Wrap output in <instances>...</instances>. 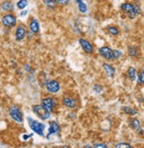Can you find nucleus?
I'll return each instance as SVG.
<instances>
[{
  "label": "nucleus",
  "instance_id": "nucleus-1",
  "mask_svg": "<svg viewBox=\"0 0 144 148\" xmlns=\"http://www.w3.org/2000/svg\"><path fill=\"white\" fill-rule=\"evenodd\" d=\"M120 8L130 19H134L136 17V15L139 14L140 12H141V9H140L139 5H132V4H130V3L122 4Z\"/></svg>",
  "mask_w": 144,
  "mask_h": 148
},
{
  "label": "nucleus",
  "instance_id": "nucleus-2",
  "mask_svg": "<svg viewBox=\"0 0 144 148\" xmlns=\"http://www.w3.org/2000/svg\"><path fill=\"white\" fill-rule=\"evenodd\" d=\"M27 120H28V123H29L30 129L34 132H36L37 134H38V135H40V136H44V130L45 129V125L44 123H41L36 120H33L30 117H28Z\"/></svg>",
  "mask_w": 144,
  "mask_h": 148
},
{
  "label": "nucleus",
  "instance_id": "nucleus-3",
  "mask_svg": "<svg viewBox=\"0 0 144 148\" xmlns=\"http://www.w3.org/2000/svg\"><path fill=\"white\" fill-rule=\"evenodd\" d=\"M33 112L42 120H47L50 117V112L45 109L42 105H35L32 107Z\"/></svg>",
  "mask_w": 144,
  "mask_h": 148
},
{
  "label": "nucleus",
  "instance_id": "nucleus-4",
  "mask_svg": "<svg viewBox=\"0 0 144 148\" xmlns=\"http://www.w3.org/2000/svg\"><path fill=\"white\" fill-rule=\"evenodd\" d=\"M9 114L12 119L15 121V122H17V123H21L22 122V120H23L22 114H21L20 108L17 106H12L10 107Z\"/></svg>",
  "mask_w": 144,
  "mask_h": 148
},
{
  "label": "nucleus",
  "instance_id": "nucleus-5",
  "mask_svg": "<svg viewBox=\"0 0 144 148\" xmlns=\"http://www.w3.org/2000/svg\"><path fill=\"white\" fill-rule=\"evenodd\" d=\"M99 52L103 58H105L107 60H114L115 59L113 50H111L110 48H109L107 46H103V47L100 48Z\"/></svg>",
  "mask_w": 144,
  "mask_h": 148
},
{
  "label": "nucleus",
  "instance_id": "nucleus-6",
  "mask_svg": "<svg viewBox=\"0 0 144 148\" xmlns=\"http://www.w3.org/2000/svg\"><path fill=\"white\" fill-rule=\"evenodd\" d=\"M2 23L6 27H14L16 25V18L12 14H6L2 18Z\"/></svg>",
  "mask_w": 144,
  "mask_h": 148
},
{
  "label": "nucleus",
  "instance_id": "nucleus-7",
  "mask_svg": "<svg viewBox=\"0 0 144 148\" xmlns=\"http://www.w3.org/2000/svg\"><path fill=\"white\" fill-rule=\"evenodd\" d=\"M46 90L51 93H56L60 90V84L57 81L51 80L46 83Z\"/></svg>",
  "mask_w": 144,
  "mask_h": 148
},
{
  "label": "nucleus",
  "instance_id": "nucleus-8",
  "mask_svg": "<svg viewBox=\"0 0 144 148\" xmlns=\"http://www.w3.org/2000/svg\"><path fill=\"white\" fill-rule=\"evenodd\" d=\"M49 130H48V138L52 135V134H56L59 133L61 131V127L59 126V124L55 122H50L49 123Z\"/></svg>",
  "mask_w": 144,
  "mask_h": 148
},
{
  "label": "nucleus",
  "instance_id": "nucleus-9",
  "mask_svg": "<svg viewBox=\"0 0 144 148\" xmlns=\"http://www.w3.org/2000/svg\"><path fill=\"white\" fill-rule=\"evenodd\" d=\"M42 106L45 107V109H47L49 112L53 110V107L54 106V101L52 98H46L42 100Z\"/></svg>",
  "mask_w": 144,
  "mask_h": 148
},
{
  "label": "nucleus",
  "instance_id": "nucleus-10",
  "mask_svg": "<svg viewBox=\"0 0 144 148\" xmlns=\"http://www.w3.org/2000/svg\"><path fill=\"white\" fill-rule=\"evenodd\" d=\"M79 43H80L83 50L86 53H92V52H93V46H92V45L88 41H86V40H85L83 38H80L79 39Z\"/></svg>",
  "mask_w": 144,
  "mask_h": 148
},
{
  "label": "nucleus",
  "instance_id": "nucleus-11",
  "mask_svg": "<svg viewBox=\"0 0 144 148\" xmlns=\"http://www.w3.org/2000/svg\"><path fill=\"white\" fill-rule=\"evenodd\" d=\"M26 36V29H24V27L22 26H20L17 28L16 29V32H15V36H16V39L18 41H21V40L24 39Z\"/></svg>",
  "mask_w": 144,
  "mask_h": 148
},
{
  "label": "nucleus",
  "instance_id": "nucleus-12",
  "mask_svg": "<svg viewBox=\"0 0 144 148\" xmlns=\"http://www.w3.org/2000/svg\"><path fill=\"white\" fill-rule=\"evenodd\" d=\"M103 68H104V71H105L106 75L109 76V77H113L114 76V74H115V69L114 68L110 65V64H107V63H104L103 64Z\"/></svg>",
  "mask_w": 144,
  "mask_h": 148
},
{
  "label": "nucleus",
  "instance_id": "nucleus-13",
  "mask_svg": "<svg viewBox=\"0 0 144 148\" xmlns=\"http://www.w3.org/2000/svg\"><path fill=\"white\" fill-rule=\"evenodd\" d=\"M14 9V5L10 1H5L0 5V10L3 12H11Z\"/></svg>",
  "mask_w": 144,
  "mask_h": 148
},
{
  "label": "nucleus",
  "instance_id": "nucleus-14",
  "mask_svg": "<svg viewBox=\"0 0 144 148\" xmlns=\"http://www.w3.org/2000/svg\"><path fill=\"white\" fill-rule=\"evenodd\" d=\"M62 102L65 106L68 107H70V108H74V107L76 106V100L74 99H70V98H64Z\"/></svg>",
  "mask_w": 144,
  "mask_h": 148
},
{
  "label": "nucleus",
  "instance_id": "nucleus-15",
  "mask_svg": "<svg viewBox=\"0 0 144 148\" xmlns=\"http://www.w3.org/2000/svg\"><path fill=\"white\" fill-rule=\"evenodd\" d=\"M30 29L32 33H38L39 32V23L37 20H32L30 23Z\"/></svg>",
  "mask_w": 144,
  "mask_h": 148
},
{
  "label": "nucleus",
  "instance_id": "nucleus-16",
  "mask_svg": "<svg viewBox=\"0 0 144 148\" xmlns=\"http://www.w3.org/2000/svg\"><path fill=\"white\" fill-rule=\"evenodd\" d=\"M130 127L132 128L134 130L139 131L141 130V123L139 122V120L137 119H133L132 121L130 122Z\"/></svg>",
  "mask_w": 144,
  "mask_h": 148
},
{
  "label": "nucleus",
  "instance_id": "nucleus-17",
  "mask_svg": "<svg viewBox=\"0 0 144 148\" xmlns=\"http://www.w3.org/2000/svg\"><path fill=\"white\" fill-rule=\"evenodd\" d=\"M127 74H128V76L130 77V79L132 81H134L135 77H136V71H135V69L133 68V66H130L128 71H127Z\"/></svg>",
  "mask_w": 144,
  "mask_h": 148
},
{
  "label": "nucleus",
  "instance_id": "nucleus-18",
  "mask_svg": "<svg viewBox=\"0 0 144 148\" xmlns=\"http://www.w3.org/2000/svg\"><path fill=\"white\" fill-rule=\"evenodd\" d=\"M122 109H123V111L125 114H130V115H135L137 114V111L136 110H134L133 108H130V107H128V106H124Z\"/></svg>",
  "mask_w": 144,
  "mask_h": 148
},
{
  "label": "nucleus",
  "instance_id": "nucleus-19",
  "mask_svg": "<svg viewBox=\"0 0 144 148\" xmlns=\"http://www.w3.org/2000/svg\"><path fill=\"white\" fill-rule=\"evenodd\" d=\"M128 53H129L130 56L135 57L138 54V51H137V49L134 46H129V48H128Z\"/></svg>",
  "mask_w": 144,
  "mask_h": 148
},
{
  "label": "nucleus",
  "instance_id": "nucleus-20",
  "mask_svg": "<svg viewBox=\"0 0 144 148\" xmlns=\"http://www.w3.org/2000/svg\"><path fill=\"white\" fill-rule=\"evenodd\" d=\"M108 32L113 36H116V35H119V29L116 28V27H109L108 28Z\"/></svg>",
  "mask_w": 144,
  "mask_h": 148
},
{
  "label": "nucleus",
  "instance_id": "nucleus-21",
  "mask_svg": "<svg viewBox=\"0 0 144 148\" xmlns=\"http://www.w3.org/2000/svg\"><path fill=\"white\" fill-rule=\"evenodd\" d=\"M28 5V0H20L17 3V7L19 9H24Z\"/></svg>",
  "mask_w": 144,
  "mask_h": 148
},
{
  "label": "nucleus",
  "instance_id": "nucleus-22",
  "mask_svg": "<svg viewBox=\"0 0 144 148\" xmlns=\"http://www.w3.org/2000/svg\"><path fill=\"white\" fill-rule=\"evenodd\" d=\"M43 1L47 7H50L52 9L55 8V2L54 1V0H43Z\"/></svg>",
  "mask_w": 144,
  "mask_h": 148
},
{
  "label": "nucleus",
  "instance_id": "nucleus-23",
  "mask_svg": "<svg viewBox=\"0 0 144 148\" xmlns=\"http://www.w3.org/2000/svg\"><path fill=\"white\" fill-rule=\"evenodd\" d=\"M78 10H79L81 12H85L87 11V6L83 1L78 3Z\"/></svg>",
  "mask_w": 144,
  "mask_h": 148
},
{
  "label": "nucleus",
  "instance_id": "nucleus-24",
  "mask_svg": "<svg viewBox=\"0 0 144 148\" xmlns=\"http://www.w3.org/2000/svg\"><path fill=\"white\" fill-rule=\"evenodd\" d=\"M54 1L59 5H66L69 4L70 2V0H54Z\"/></svg>",
  "mask_w": 144,
  "mask_h": 148
},
{
  "label": "nucleus",
  "instance_id": "nucleus-25",
  "mask_svg": "<svg viewBox=\"0 0 144 148\" xmlns=\"http://www.w3.org/2000/svg\"><path fill=\"white\" fill-rule=\"evenodd\" d=\"M138 82H139V84H143V82H144L143 72H140L138 74Z\"/></svg>",
  "mask_w": 144,
  "mask_h": 148
},
{
  "label": "nucleus",
  "instance_id": "nucleus-26",
  "mask_svg": "<svg viewBox=\"0 0 144 148\" xmlns=\"http://www.w3.org/2000/svg\"><path fill=\"white\" fill-rule=\"evenodd\" d=\"M116 147H126V148H131V145L129 144H125V143H120V144H117L116 145Z\"/></svg>",
  "mask_w": 144,
  "mask_h": 148
},
{
  "label": "nucleus",
  "instance_id": "nucleus-27",
  "mask_svg": "<svg viewBox=\"0 0 144 148\" xmlns=\"http://www.w3.org/2000/svg\"><path fill=\"white\" fill-rule=\"evenodd\" d=\"M114 51V57H115V59L119 58V57L122 55V53H121L120 51H116V50H115V51Z\"/></svg>",
  "mask_w": 144,
  "mask_h": 148
},
{
  "label": "nucleus",
  "instance_id": "nucleus-28",
  "mask_svg": "<svg viewBox=\"0 0 144 148\" xmlns=\"http://www.w3.org/2000/svg\"><path fill=\"white\" fill-rule=\"evenodd\" d=\"M94 147H101V148H106L107 145L105 144H95Z\"/></svg>",
  "mask_w": 144,
  "mask_h": 148
},
{
  "label": "nucleus",
  "instance_id": "nucleus-29",
  "mask_svg": "<svg viewBox=\"0 0 144 148\" xmlns=\"http://www.w3.org/2000/svg\"><path fill=\"white\" fill-rule=\"evenodd\" d=\"M31 137H32V134H30V135H24L23 136V139L24 140H27L29 138H31Z\"/></svg>",
  "mask_w": 144,
  "mask_h": 148
},
{
  "label": "nucleus",
  "instance_id": "nucleus-30",
  "mask_svg": "<svg viewBox=\"0 0 144 148\" xmlns=\"http://www.w3.org/2000/svg\"><path fill=\"white\" fill-rule=\"evenodd\" d=\"M27 12H28V11H27V10H26V11H23V12H21V16H24V15L27 14Z\"/></svg>",
  "mask_w": 144,
  "mask_h": 148
},
{
  "label": "nucleus",
  "instance_id": "nucleus-31",
  "mask_svg": "<svg viewBox=\"0 0 144 148\" xmlns=\"http://www.w3.org/2000/svg\"><path fill=\"white\" fill-rule=\"evenodd\" d=\"M82 1V0H76V3H79V2H81Z\"/></svg>",
  "mask_w": 144,
  "mask_h": 148
}]
</instances>
